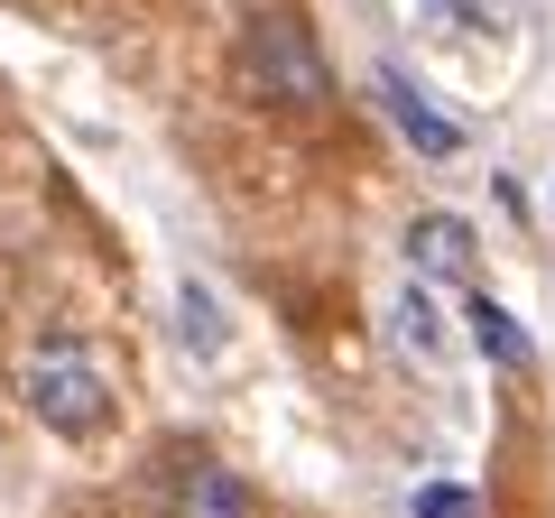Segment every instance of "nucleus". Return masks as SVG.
<instances>
[{
    "label": "nucleus",
    "mask_w": 555,
    "mask_h": 518,
    "mask_svg": "<svg viewBox=\"0 0 555 518\" xmlns=\"http://www.w3.org/2000/svg\"><path fill=\"white\" fill-rule=\"evenodd\" d=\"M241 75H250V93L278 102V112H324V102H334V65H324V47H315V28H306L297 0L250 10V28H241Z\"/></svg>",
    "instance_id": "1"
},
{
    "label": "nucleus",
    "mask_w": 555,
    "mask_h": 518,
    "mask_svg": "<svg viewBox=\"0 0 555 518\" xmlns=\"http://www.w3.org/2000/svg\"><path fill=\"white\" fill-rule=\"evenodd\" d=\"M20 389H28V417L56 426V436H102V426H112V371H102L83 342H65V334L28 352Z\"/></svg>",
    "instance_id": "2"
},
{
    "label": "nucleus",
    "mask_w": 555,
    "mask_h": 518,
    "mask_svg": "<svg viewBox=\"0 0 555 518\" xmlns=\"http://www.w3.org/2000/svg\"><path fill=\"white\" fill-rule=\"evenodd\" d=\"M167 509L177 518H259V491L214 454H177V481H167Z\"/></svg>",
    "instance_id": "3"
},
{
    "label": "nucleus",
    "mask_w": 555,
    "mask_h": 518,
    "mask_svg": "<svg viewBox=\"0 0 555 518\" xmlns=\"http://www.w3.org/2000/svg\"><path fill=\"white\" fill-rule=\"evenodd\" d=\"M473 259H481V241H473L463 213H416L408 222V269L416 279H473Z\"/></svg>",
    "instance_id": "4"
},
{
    "label": "nucleus",
    "mask_w": 555,
    "mask_h": 518,
    "mask_svg": "<svg viewBox=\"0 0 555 518\" xmlns=\"http://www.w3.org/2000/svg\"><path fill=\"white\" fill-rule=\"evenodd\" d=\"M379 102H389V120H398V130L416 140V158H436V167H444V158H463V120H444L436 102H426L408 75H398V65L379 75Z\"/></svg>",
    "instance_id": "5"
},
{
    "label": "nucleus",
    "mask_w": 555,
    "mask_h": 518,
    "mask_svg": "<svg viewBox=\"0 0 555 518\" xmlns=\"http://www.w3.org/2000/svg\"><path fill=\"white\" fill-rule=\"evenodd\" d=\"M473 342L500 361V371H537V342H528V324H518L500 297H473Z\"/></svg>",
    "instance_id": "6"
},
{
    "label": "nucleus",
    "mask_w": 555,
    "mask_h": 518,
    "mask_svg": "<svg viewBox=\"0 0 555 518\" xmlns=\"http://www.w3.org/2000/svg\"><path fill=\"white\" fill-rule=\"evenodd\" d=\"M389 334H398V352H416V361H444V315H436V297H426V279H416L408 297L389 306Z\"/></svg>",
    "instance_id": "7"
},
{
    "label": "nucleus",
    "mask_w": 555,
    "mask_h": 518,
    "mask_svg": "<svg viewBox=\"0 0 555 518\" xmlns=\"http://www.w3.org/2000/svg\"><path fill=\"white\" fill-rule=\"evenodd\" d=\"M177 334H185V352H204V361L232 342V324H222V297H214L204 279H185V287H177Z\"/></svg>",
    "instance_id": "8"
},
{
    "label": "nucleus",
    "mask_w": 555,
    "mask_h": 518,
    "mask_svg": "<svg viewBox=\"0 0 555 518\" xmlns=\"http://www.w3.org/2000/svg\"><path fill=\"white\" fill-rule=\"evenodd\" d=\"M416 518H481V500L463 491V481H426V491H416Z\"/></svg>",
    "instance_id": "9"
}]
</instances>
